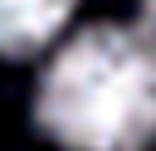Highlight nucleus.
<instances>
[{
    "label": "nucleus",
    "instance_id": "obj_1",
    "mask_svg": "<svg viewBox=\"0 0 156 151\" xmlns=\"http://www.w3.org/2000/svg\"><path fill=\"white\" fill-rule=\"evenodd\" d=\"M34 117L68 151H141L156 136V34L136 24L83 29L49 63Z\"/></svg>",
    "mask_w": 156,
    "mask_h": 151
},
{
    "label": "nucleus",
    "instance_id": "obj_2",
    "mask_svg": "<svg viewBox=\"0 0 156 151\" xmlns=\"http://www.w3.org/2000/svg\"><path fill=\"white\" fill-rule=\"evenodd\" d=\"M73 15V0H0V54H39Z\"/></svg>",
    "mask_w": 156,
    "mask_h": 151
},
{
    "label": "nucleus",
    "instance_id": "obj_3",
    "mask_svg": "<svg viewBox=\"0 0 156 151\" xmlns=\"http://www.w3.org/2000/svg\"><path fill=\"white\" fill-rule=\"evenodd\" d=\"M141 5H146V15H151V19H156V0H141Z\"/></svg>",
    "mask_w": 156,
    "mask_h": 151
}]
</instances>
